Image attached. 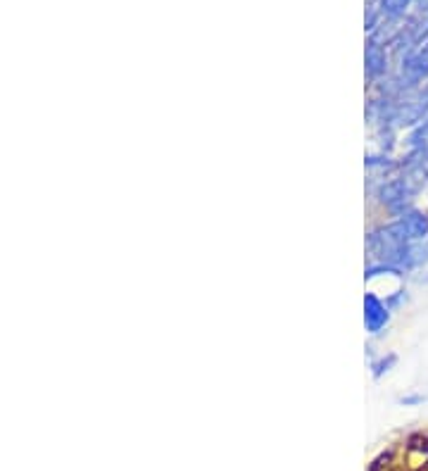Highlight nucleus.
I'll return each mask as SVG.
<instances>
[{
	"label": "nucleus",
	"instance_id": "nucleus-1",
	"mask_svg": "<svg viewBox=\"0 0 428 471\" xmlns=\"http://www.w3.org/2000/svg\"><path fill=\"white\" fill-rule=\"evenodd\" d=\"M424 79H428V53L426 50L412 53V55L405 58V63H402L405 86H417Z\"/></svg>",
	"mask_w": 428,
	"mask_h": 471
},
{
	"label": "nucleus",
	"instance_id": "nucleus-2",
	"mask_svg": "<svg viewBox=\"0 0 428 471\" xmlns=\"http://www.w3.org/2000/svg\"><path fill=\"white\" fill-rule=\"evenodd\" d=\"M364 324L371 333H378L388 324V307H385L376 296H366L364 298Z\"/></svg>",
	"mask_w": 428,
	"mask_h": 471
},
{
	"label": "nucleus",
	"instance_id": "nucleus-3",
	"mask_svg": "<svg viewBox=\"0 0 428 471\" xmlns=\"http://www.w3.org/2000/svg\"><path fill=\"white\" fill-rule=\"evenodd\" d=\"M412 193H414V188L407 183V179H397V181L385 183V186L380 188V202H385L388 207L397 210L400 205H405V200Z\"/></svg>",
	"mask_w": 428,
	"mask_h": 471
},
{
	"label": "nucleus",
	"instance_id": "nucleus-4",
	"mask_svg": "<svg viewBox=\"0 0 428 471\" xmlns=\"http://www.w3.org/2000/svg\"><path fill=\"white\" fill-rule=\"evenodd\" d=\"M400 222L407 229L412 241H421V238L428 236V217L424 212H417V210H410V212L400 215Z\"/></svg>",
	"mask_w": 428,
	"mask_h": 471
},
{
	"label": "nucleus",
	"instance_id": "nucleus-5",
	"mask_svg": "<svg viewBox=\"0 0 428 471\" xmlns=\"http://www.w3.org/2000/svg\"><path fill=\"white\" fill-rule=\"evenodd\" d=\"M385 72V53L376 43H369L366 48V74L371 79H378Z\"/></svg>",
	"mask_w": 428,
	"mask_h": 471
},
{
	"label": "nucleus",
	"instance_id": "nucleus-6",
	"mask_svg": "<svg viewBox=\"0 0 428 471\" xmlns=\"http://www.w3.org/2000/svg\"><path fill=\"white\" fill-rule=\"evenodd\" d=\"M410 143H412L414 150H419V153H426V150H428V117L412 131Z\"/></svg>",
	"mask_w": 428,
	"mask_h": 471
},
{
	"label": "nucleus",
	"instance_id": "nucleus-7",
	"mask_svg": "<svg viewBox=\"0 0 428 471\" xmlns=\"http://www.w3.org/2000/svg\"><path fill=\"white\" fill-rule=\"evenodd\" d=\"M412 0H380V8H383V15H388V17H400L405 12V8L410 5Z\"/></svg>",
	"mask_w": 428,
	"mask_h": 471
},
{
	"label": "nucleus",
	"instance_id": "nucleus-8",
	"mask_svg": "<svg viewBox=\"0 0 428 471\" xmlns=\"http://www.w3.org/2000/svg\"><path fill=\"white\" fill-rule=\"evenodd\" d=\"M419 8H421V10H428V0H419Z\"/></svg>",
	"mask_w": 428,
	"mask_h": 471
},
{
	"label": "nucleus",
	"instance_id": "nucleus-9",
	"mask_svg": "<svg viewBox=\"0 0 428 471\" xmlns=\"http://www.w3.org/2000/svg\"><path fill=\"white\" fill-rule=\"evenodd\" d=\"M424 50H426V53H428V43H426V45H424Z\"/></svg>",
	"mask_w": 428,
	"mask_h": 471
}]
</instances>
